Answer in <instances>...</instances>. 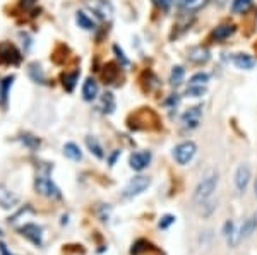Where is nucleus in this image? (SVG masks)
I'll return each instance as SVG.
<instances>
[{
  "instance_id": "7",
  "label": "nucleus",
  "mask_w": 257,
  "mask_h": 255,
  "mask_svg": "<svg viewBox=\"0 0 257 255\" xmlns=\"http://www.w3.org/2000/svg\"><path fill=\"white\" fill-rule=\"evenodd\" d=\"M251 182V166L247 163H242L235 171V187H237L238 193H244Z\"/></svg>"
},
{
  "instance_id": "27",
  "label": "nucleus",
  "mask_w": 257,
  "mask_h": 255,
  "mask_svg": "<svg viewBox=\"0 0 257 255\" xmlns=\"http://www.w3.org/2000/svg\"><path fill=\"white\" fill-rule=\"evenodd\" d=\"M206 0H180V5L187 10H197L204 5Z\"/></svg>"
},
{
  "instance_id": "12",
  "label": "nucleus",
  "mask_w": 257,
  "mask_h": 255,
  "mask_svg": "<svg viewBox=\"0 0 257 255\" xmlns=\"http://www.w3.org/2000/svg\"><path fill=\"white\" fill-rule=\"evenodd\" d=\"M231 62H233V65L237 67V69H242V70H251L254 69L256 65V60L252 59L251 55H247V53H237V55H233Z\"/></svg>"
},
{
  "instance_id": "15",
  "label": "nucleus",
  "mask_w": 257,
  "mask_h": 255,
  "mask_svg": "<svg viewBox=\"0 0 257 255\" xmlns=\"http://www.w3.org/2000/svg\"><path fill=\"white\" fill-rule=\"evenodd\" d=\"M223 235L226 238L228 247H237L238 243V231L235 229V223L233 221H226L225 223V228H223Z\"/></svg>"
},
{
  "instance_id": "33",
  "label": "nucleus",
  "mask_w": 257,
  "mask_h": 255,
  "mask_svg": "<svg viewBox=\"0 0 257 255\" xmlns=\"http://www.w3.org/2000/svg\"><path fill=\"white\" fill-rule=\"evenodd\" d=\"M172 223H175V216H172V214H166V216H163L161 218V221H160V228H168Z\"/></svg>"
},
{
  "instance_id": "3",
  "label": "nucleus",
  "mask_w": 257,
  "mask_h": 255,
  "mask_svg": "<svg viewBox=\"0 0 257 255\" xmlns=\"http://www.w3.org/2000/svg\"><path fill=\"white\" fill-rule=\"evenodd\" d=\"M21 52L9 41L0 43V64H5V65H17L21 64Z\"/></svg>"
},
{
  "instance_id": "23",
  "label": "nucleus",
  "mask_w": 257,
  "mask_h": 255,
  "mask_svg": "<svg viewBox=\"0 0 257 255\" xmlns=\"http://www.w3.org/2000/svg\"><path fill=\"white\" fill-rule=\"evenodd\" d=\"M100 108L103 113H111V111L115 110V98L111 93H105L103 96H101V105Z\"/></svg>"
},
{
  "instance_id": "31",
  "label": "nucleus",
  "mask_w": 257,
  "mask_h": 255,
  "mask_svg": "<svg viewBox=\"0 0 257 255\" xmlns=\"http://www.w3.org/2000/svg\"><path fill=\"white\" fill-rule=\"evenodd\" d=\"M153 2L156 3V5L160 7V9L168 10L170 7L173 5V3H180V0H153Z\"/></svg>"
},
{
  "instance_id": "8",
  "label": "nucleus",
  "mask_w": 257,
  "mask_h": 255,
  "mask_svg": "<svg viewBox=\"0 0 257 255\" xmlns=\"http://www.w3.org/2000/svg\"><path fill=\"white\" fill-rule=\"evenodd\" d=\"M129 163H130V168H132L134 171H143L144 168L149 166L151 153H149V151H139V153L130 154Z\"/></svg>"
},
{
  "instance_id": "26",
  "label": "nucleus",
  "mask_w": 257,
  "mask_h": 255,
  "mask_svg": "<svg viewBox=\"0 0 257 255\" xmlns=\"http://www.w3.org/2000/svg\"><path fill=\"white\" fill-rule=\"evenodd\" d=\"M185 95L190 96V98H201V96L206 95V88L204 86H192L190 84L189 88H187Z\"/></svg>"
},
{
  "instance_id": "20",
  "label": "nucleus",
  "mask_w": 257,
  "mask_h": 255,
  "mask_svg": "<svg viewBox=\"0 0 257 255\" xmlns=\"http://www.w3.org/2000/svg\"><path fill=\"white\" fill-rule=\"evenodd\" d=\"M77 81H79V72H77V70H75V72H65L62 75V84H64V89L67 93L74 91Z\"/></svg>"
},
{
  "instance_id": "35",
  "label": "nucleus",
  "mask_w": 257,
  "mask_h": 255,
  "mask_svg": "<svg viewBox=\"0 0 257 255\" xmlns=\"http://www.w3.org/2000/svg\"><path fill=\"white\" fill-rule=\"evenodd\" d=\"M254 190H256V197H257V178H256V185H254Z\"/></svg>"
},
{
  "instance_id": "9",
  "label": "nucleus",
  "mask_w": 257,
  "mask_h": 255,
  "mask_svg": "<svg viewBox=\"0 0 257 255\" xmlns=\"http://www.w3.org/2000/svg\"><path fill=\"white\" fill-rule=\"evenodd\" d=\"M21 233H23L31 243H35L36 247H41L43 233H41V228H39L38 224H24L23 228H21Z\"/></svg>"
},
{
  "instance_id": "4",
  "label": "nucleus",
  "mask_w": 257,
  "mask_h": 255,
  "mask_svg": "<svg viewBox=\"0 0 257 255\" xmlns=\"http://www.w3.org/2000/svg\"><path fill=\"white\" fill-rule=\"evenodd\" d=\"M195 153H197V146H195L192 141H187L179 144L173 149V158H175V161L179 164H187L192 161Z\"/></svg>"
},
{
  "instance_id": "34",
  "label": "nucleus",
  "mask_w": 257,
  "mask_h": 255,
  "mask_svg": "<svg viewBox=\"0 0 257 255\" xmlns=\"http://www.w3.org/2000/svg\"><path fill=\"white\" fill-rule=\"evenodd\" d=\"M35 3L36 0H21V7H23V9H31Z\"/></svg>"
},
{
  "instance_id": "29",
  "label": "nucleus",
  "mask_w": 257,
  "mask_h": 255,
  "mask_svg": "<svg viewBox=\"0 0 257 255\" xmlns=\"http://www.w3.org/2000/svg\"><path fill=\"white\" fill-rule=\"evenodd\" d=\"M23 142L30 147V149H38L39 147V139L35 137V135H31V134L23 135Z\"/></svg>"
},
{
  "instance_id": "28",
  "label": "nucleus",
  "mask_w": 257,
  "mask_h": 255,
  "mask_svg": "<svg viewBox=\"0 0 257 255\" xmlns=\"http://www.w3.org/2000/svg\"><path fill=\"white\" fill-rule=\"evenodd\" d=\"M208 81H209V75L206 72H197L190 77V84L192 86H204Z\"/></svg>"
},
{
  "instance_id": "21",
  "label": "nucleus",
  "mask_w": 257,
  "mask_h": 255,
  "mask_svg": "<svg viewBox=\"0 0 257 255\" xmlns=\"http://www.w3.org/2000/svg\"><path fill=\"white\" fill-rule=\"evenodd\" d=\"M75 23H77L79 28H82V30H86V31L95 30V21H93L86 12H77V14H75Z\"/></svg>"
},
{
  "instance_id": "24",
  "label": "nucleus",
  "mask_w": 257,
  "mask_h": 255,
  "mask_svg": "<svg viewBox=\"0 0 257 255\" xmlns=\"http://www.w3.org/2000/svg\"><path fill=\"white\" fill-rule=\"evenodd\" d=\"M184 77H185V70H184V67L182 65H175L172 69V74H170V84L180 86L184 82Z\"/></svg>"
},
{
  "instance_id": "16",
  "label": "nucleus",
  "mask_w": 257,
  "mask_h": 255,
  "mask_svg": "<svg viewBox=\"0 0 257 255\" xmlns=\"http://www.w3.org/2000/svg\"><path fill=\"white\" fill-rule=\"evenodd\" d=\"M28 75L33 79V82H36V84H45L46 82V75H45V70L41 69V65L36 62L30 64V67H28Z\"/></svg>"
},
{
  "instance_id": "10",
  "label": "nucleus",
  "mask_w": 257,
  "mask_h": 255,
  "mask_svg": "<svg viewBox=\"0 0 257 255\" xmlns=\"http://www.w3.org/2000/svg\"><path fill=\"white\" fill-rule=\"evenodd\" d=\"M257 229V214H252L244 221V224L238 229V242H244V240L251 238L252 233Z\"/></svg>"
},
{
  "instance_id": "13",
  "label": "nucleus",
  "mask_w": 257,
  "mask_h": 255,
  "mask_svg": "<svg viewBox=\"0 0 257 255\" xmlns=\"http://www.w3.org/2000/svg\"><path fill=\"white\" fill-rule=\"evenodd\" d=\"M14 75H7V77H3L2 81H0V106L2 108H5L7 106V99H9V91L10 88H12L14 84Z\"/></svg>"
},
{
  "instance_id": "30",
  "label": "nucleus",
  "mask_w": 257,
  "mask_h": 255,
  "mask_svg": "<svg viewBox=\"0 0 257 255\" xmlns=\"http://www.w3.org/2000/svg\"><path fill=\"white\" fill-rule=\"evenodd\" d=\"M105 69H107V67H105ZM115 74H117V69H115V65H113V64H108V69L103 72V79L108 82V84H111V82L115 81Z\"/></svg>"
},
{
  "instance_id": "36",
  "label": "nucleus",
  "mask_w": 257,
  "mask_h": 255,
  "mask_svg": "<svg viewBox=\"0 0 257 255\" xmlns=\"http://www.w3.org/2000/svg\"><path fill=\"white\" fill-rule=\"evenodd\" d=\"M213 2H216V0H213ZM218 2H225V0H218Z\"/></svg>"
},
{
  "instance_id": "11",
  "label": "nucleus",
  "mask_w": 257,
  "mask_h": 255,
  "mask_svg": "<svg viewBox=\"0 0 257 255\" xmlns=\"http://www.w3.org/2000/svg\"><path fill=\"white\" fill-rule=\"evenodd\" d=\"M209 59H211V53H209V50L204 48V46H192V48H189L190 62L197 64V65H202V64L209 62Z\"/></svg>"
},
{
  "instance_id": "2",
  "label": "nucleus",
  "mask_w": 257,
  "mask_h": 255,
  "mask_svg": "<svg viewBox=\"0 0 257 255\" xmlns=\"http://www.w3.org/2000/svg\"><path fill=\"white\" fill-rule=\"evenodd\" d=\"M35 189L39 195L48 197V199H60L62 193H60V189L52 182V178L46 173H39L36 175L35 178Z\"/></svg>"
},
{
  "instance_id": "25",
  "label": "nucleus",
  "mask_w": 257,
  "mask_h": 255,
  "mask_svg": "<svg viewBox=\"0 0 257 255\" xmlns=\"http://www.w3.org/2000/svg\"><path fill=\"white\" fill-rule=\"evenodd\" d=\"M252 0H233V3H231V10H233L235 14H244L245 10L251 7Z\"/></svg>"
},
{
  "instance_id": "6",
  "label": "nucleus",
  "mask_w": 257,
  "mask_h": 255,
  "mask_svg": "<svg viewBox=\"0 0 257 255\" xmlns=\"http://www.w3.org/2000/svg\"><path fill=\"white\" fill-rule=\"evenodd\" d=\"M201 120H202V106L201 105L192 106V108H189L182 115V127L192 130V128L199 127Z\"/></svg>"
},
{
  "instance_id": "1",
  "label": "nucleus",
  "mask_w": 257,
  "mask_h": 255,
  "mask_svg": "<svg viewBox=\"0 0 257 255\" xmlns=\"http://www.w3.org/2000/svg\"><path fill=\"white\" fill-rule=\"evenodd\" d=\"M216 187H218V173L215 170L206 171L194 190V202L199 204V206L208 202L211 199L213 192L216 190Z\"/></svg>"
},
{
  "instance_id": "22",
  "label": "nucleus",
  "mask_w": 257,
  "mask_h": 255,
  "mask_svg": "<svg viewBox=\"0 0 257 255\" xmlns=\"http://www.w3.org/2000/svg\"><path fill=\"white\" fill-rule=\"evenodd\" d=\"M64 154L72 161H81L82 158L81 149H79V146L74 144V142H67V144L64 146Z\"/></svg>"
},
{
  "instance_id": "17",
  "label": "nucleus",
  "mask_w": 257,
  "mask_h": 255,
  "mask_svg": "<svg viewBox=\"0 0 257 255\" xmlns=\"http://www.w3.org/2000/svg\"><path fill=\"white\" fill-rule=\"evenodd\" d=\"M19 202V197L14 195L10 190L3 189V187H0V206L5 207V209H9V207H14L16 204Z\"/></svg>"
},
{
  "instance_id": "5",
  "label": "nucleus",
  "mask_w": 257,
  "mask_h": 255,
  "mask_svg": "<svg viewBox=\"0 0 257 255\" xmlns=\"http://www.w3.org/2000/svg\"><path fill=\"white\" fill-rule=\"evenodd\" d=\"M149 185H151V178L149 177H143V175H141V177H134L132 180H130L127 185H125L124 197H125V199H132V197L143 193Z\"/></svg>"
},
{
  "instance_id": "14",
  "label": "nucleus",
  "mask_w": 257,
  "mask_h": 255,
  "mask_svg": "<svg viewBox=\"0 0 257 255\" xmlns=\"http://www.w3.org/2000/svg\"><path fill=\"white\" fill-rule=\"evenodd\" d=\"M98 96V82L93 77H88L82 84V98L84 101H93Z\"/></svg>"
},
{
  "instance_id": "19",
  "label": "nucleus",
  "mask_w": 257,
  "mask_h": 255,
  "mask_svg": "<svg viewBox=\"0 0 257 255\" xmlns=\"http://www.w3.org/2000/svg\"><path fill=\"white\" fill-rule=\"evenodd\" d=\"M86 146H88L89 153L95 154L98 159H103L105 158V153H103V147H101L100 141H98L96 137H93V135H89V137H86Z\"/></svg>"
},
{
  "instance_id": "37",
  "label": "nucleus",
  "mask_w": 257,
  "mask_h": 255,
  "mask_svg": "<svg viewBox=\"0 0 257 255\" xmlns=\"http://www.w3.org/2000/svg\"><path fill=\"white\" fill-rule=\"evenodd\" d=\"M0 235H2V229H0Z\"/></svg>"
},
{
  "instance_id": "32",
  "label": "nucleus",
  "mask_w": 257,
  "mask_h": 255,
  "mask_svg": "<svg viewBox=\"0 0 257 255\" xmlns=\"http://www.w3.org/2000/svg\"><path fill=\"white\" fill-rule=\"evenodd\" d=\"M113 52L117 53V57L120 59V62H122V65H129V59L125 57V53H124V50L120 48L118 45H113Z\"/></svg>"
},
{
  "instance_id": "18",
  "label": "nucleus",
  "mask_w": 257,
  "mask_h": 255,
  "mask_svg": "<svg viewBox=\"0 0 257 255\" xmlns=\"http://www.w3.org/2000/svg\"><path fill=\"white\" fill-rule=\"evenodd\" d=\"M233 33H235L233 24H221V26H218L215 31H213L211 36H213V39H216V41H223V39L230 38Z\"/></svg>"
}]
</instances>
